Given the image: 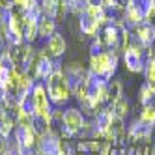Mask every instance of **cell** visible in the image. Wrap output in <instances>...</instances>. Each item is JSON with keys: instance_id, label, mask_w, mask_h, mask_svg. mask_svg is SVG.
Wrapping results in <instances>:
<instances>
[{"instance_id": "cell-1", "label": "cell", "mask_w": 155, "mask_h": 155, "mask_svg": "<svg viewBox=\"0 0 155 155\" xmlns=\"http://www.w3.org/2000/svg\"><path fill=\"white\" fill-rule=\"evenodd\" d=\"M43 84H45V90L49 94V99L51 103L56 107V108H62L65 103L71 99L73 95V90H71V82L68 79V75L64 73V68L60 65V68L51 73L45 81H43Z\"/></svg>"}, {"instance_id": "cell-2", "label": "cell", "mask_w": 155, "mask_h": 155, "mask_svg": "<svg viewBox=\"0 0 155 155\" xmlns=\"http://www.w3.org/2000/svg\"><path fill=\"white\" fill-rule=\"evenodd\" d=\"M118 69V52L114 51H101V52H92L88 58V71L95 79L101 81H112Z\"/></svg>"}, {"instance_id": "cell-3", "label": "cell", "mask_w": 155, "mask_h": 155, "mask_svg": "<svg viewBox=\"0 0 155 155\" xmlns=\"http://www.w3.org/2000/svg\"><path fill=\"white\" fill-rule=\"evenodd\" d=\"M86 124V116L82 110H79L77 107H69V108H64V114H62V124L56 129V133L62 138H75L81 135V131Z\"/></svg>"}, {"instance_id": "cell-4", "label": "cell", "mask_w": 155, "mask_h": 155, "mask_svg": "<svg viewBox=\"0 0 155 155\" xmlns=\"http://www.w3.org/2000/svg\"><path fill=\"white\" fill-rule=\"evenodd\" d=\"M150 58H153L151 49H144L140 45H133L121 54V62L129 73H144V68Z\"/></svg>"}, {"instance_id": "cell-5", "label": "cell", "mask_w": 155, "mask_h": 155, "mask_svg": "<svg viewBox=\"0 0 155 155\" xmlns=\"http://www.w3.org/2000/svg\"><path fill=\"white\" fill-rule=\"evenodd\" d=\"M30 99H32V110L34 116H43V118H52V103L49 99V94L45 90L43 82H36L34 88L30 92Z\"/></svg>"}, {"instance_id": "cell-6", "label": "cell", "mask_w": 155, "mask_h": 155, "mask_svg": "<svg viewBox=\"0 0 155 155\" xmlns=\"http://www.w3.org/2000/svg\"><path fill=\"white\" fill-rule=\"evenodd\" d=\"M133 32V45H140L144 49H151L153 41H155V25L153 23H148V21H144V23L137 25L135 28H131Z\"/></svg>"}, {"instance_id": "cell-7", "label": "cell", "mask_w": 155, "mask_h": 155, "mask_svg": "<svg viewBox=\"0 0 155 155\" xmlns=\"http://www.w3.org/2000/svg\"><path fill=\"white\" fill-rule=\"evenodd\" d=\"M43 51H45L49 56H52L54 60H60L65 51H68V41H65V38L60 34V32H56V34H52L49 39L43 41Z\"/></svg>"}, {"instance_id": "cell-8", "label": "cell", "mask_w": 155, "mask_h": 155, "mask_svg": "<svg viewBox=\"0 0 155 155\" xmlns=\"http://www.w3.org/2000/svg\"><path fill=\"white\" fill-rule=\"evenodd\" d=\"M101 23H99L97 19H94L92 15H88L86 12H82L79 15V30H81V34L86 36V38H95L99 32H101Z\"/></svg>"}, {"instance_id": "cell-9", "label": "cell", "mask_w": 155, "mask_h": 155, "mask_svg": "<svg viewBox=\"0 0 155 155\" xmlns=\"http://www.w3.org/2000/svg\"><path fill=\"white\" fill-rule=\"evenodd\" d=\"M56 21H54L52 17H49V15H41L39 17V23H38V28H39V39L41 41H45V39H49L52 34H56Z\"/></svg>"}, {"instance_id": "cell-10", "label": "cell", "mask_w": 155, "mask_h": 155, "mask_svg": "<svg viewBox=\"0 0 155 155\" xmlns=\"http://www.w3.org/2000/svg\"><path fill=\"white\" fill-rule=\"evenodd\" d=\"M110 110L114 112V116H116V118L125 120V118L129 116V112H131V105H129V101H127L125 95H124V97H120L118 101H114L112 105H110Z\"/></svg>"}, {"instance_id": "cell-11", "label": "cell", "mask_w": 155, "mask_h": 155, "mask_svg": "<svg viewBox=\"0 0 155 155\" xmlns=\"http://www.w3.org/2000/svg\"><path fill=\"white\" fill-rule=\"evenodd\" d=\"M120 97H124V84H121L118 79L108 81V105L118 101Z\"/></svg>"}, {"instance_id": "cell-12", "label": "cell", "mask_w": 155, "mask_h": 155, "mask_svg": "<svg viewBox=\"0 0 155 155\" xmlns=\"http://www.w3.org/2000/svg\"><path fill=\"white\" fill-rule=\"evenodd\" d=\"M138 121H142V124L148 125V127L155 125V103H150L146 107H142V112L138 116Z\"/></svg>"}, {"instance_id": "cell-13", "label": "cell", "mask_w": 155, "mask_h": 155, "mask_svg": "<svg viewBox=\"0 0 155 155\" xmlns=\"http://www.w3.org/2000/svg\"><path fill=\"white\" fill-rule=\"evenodd\" d=\"M150 103H155V92L151 90L146 82H144V84L140 86V90H138V105L146 107V105H150Z\"/></svg>"}, {"instance_id": "cell-14", "label": "cell", "mask_w": 155, "mask_h": 155, "mask_svg": "<svg viewBox=\"0 0 155 155\" xmlns=\"http://www.w3.org/2000/svg\"><path fill=\"white\" fill-rule=\"evenodd\" d=\"M56 4H58V0H39L43 15H49L52 19H54V12H56Z\"/></svg>"}, {"instance_id": "cell-15", "label": "cell", "mask_w": 155, "mask_h": 155, "mask_svg": "<svg viewBox=\"0 0 155 155\" xmlns=\"http://www.w3.org/2000/svg\"><path fill=\"white\" fill-rule=\"evenodd\" d=\"M9 151H12V140L4 133H0V155H8Z\"/></svg>"}, {"instance_id": "cell-16", "label": "cell", "mask_w": 155, "mask_h": 155, "mask_svg": "<svg viewBox=\"0 0 155 155\" xmlns=\"http://www.w3.org/2000/svg\"><path fill=\"white\" fill-rule=\"evenodd\" d=\"M151 56L155 58V41H153V45H151Z\"/></svg>"}, {"instance_id": "cell-17", "label": "cell", "mask_w": 155, "mask_h": 155, "mask_svg": "<svg viewBox=\"0 0 155 155\" xmlns=\"http://www.w3.org/2000/svg\"><path fill=\"white\" fill-rule=\"evenodd\" d=\"M0 112H2V99H0Z\"/></svg>"}, {"instance_id": "cell-18", "label": "cell", "mask_w": 155, "mask_h": 155, "mask_svg": "<svg viewBox=\"0 0 155 155\" xmlns=\"http://www.w3.org/2000/svg\"><path fill=\"white\" fill-rule=\"evenodd\" d=\"M8 155H15V153H13V151H9V153H8Z\"/></svg>"}]
</instances>
